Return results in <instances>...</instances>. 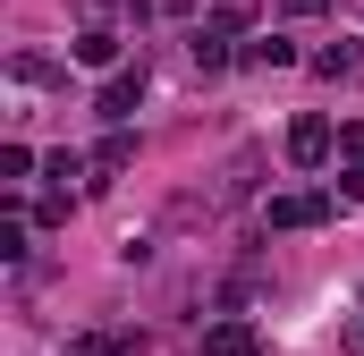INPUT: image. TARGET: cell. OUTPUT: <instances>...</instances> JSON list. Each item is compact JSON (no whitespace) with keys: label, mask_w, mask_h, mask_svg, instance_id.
<instances>
[{"label":"cell","mask_w":364,"mask_h":356,"mask_svg":"<svg viewBox=\"0 0 364 356\" xmlns=\"http://www.w3.org/2000/svg\"><path fill=\"white\" fill-rule=\"evenodd\" d=\"M0 263H26V221H17V212L0 221Z\"/></svg>","instance_id":"12"},{"label":"cell","mask_w":364,"mask_h":356,"mask_svg":"<svg viewBox=\"0 0 364 356\" xmlns=\"http://www.w3.org/2000/svg\"><path fill=\"white\" fill-rule=\"evenodd\" d=\"M127 162H136V136H127V127H110V136L93 145V178H85V187H110V178L127 170Z\"/></svg>","instance_id":"5"},{"label":"cell","mask_w":364,"mask_h":356,"mask_svg":"<svg viewBox=\"0 0 364 356\" xmlns=\"http://www.w3.org/2000/svg\"><path fill=\"white\" fill-rule=\"evenodd\" d=\"M237 68H296V43L288 34H255V43H237Z\"/></svg>","instance_id":"6"},{"label":"cell","mask_w":364,"mask_h":356,"mask_svg":"<svg viewBox=\"0 0 364 356\" xmlns=\"http://www.w3.org/2000/svg\"><path fill=\"white\" fill-rule=\"evenodd\" d=\"M339 195H348V204H364V162H348V170H339Z\"/></svg>","instance_id":"16"},{"label":"cell","mask_w":364,"mask_h":356,"mask_svg":"<svg viewBox=\"0 0 364 356\" xmlns=\"http://www.w3.org/2000/svg\"><path fill=\"white\" fill-rule=\"evenodd\" d=\"M195 68H203V77H220V68H237V43H229L220 26H195Z\"/></svg>","instance_id":"8"},{"label":"cell","mask_w":364,"mask_h":356,"mask_svg":"<svg viewBox=\"0 0 364 356\" xmlns=\"http://www.w3.org/2000/svg\"><path fill=\"white\" fill-rule=\"evenodd\" d=\"M136 102H144V68H110L102 93H93V110H102L110 127H127V119H136Z\"/></svg>","instance_id":"3"},{"label":"cell","mask_w":364,"mask_h":356,"mask_svg":"<svg viewBox=\"0 0 364 356\" xmlns=\"http://www.w3.org/2000/svg\"><path fill=\"white\" fill-rule=\"evenodd\" d=\"M356 43H322V51H314V77H331V85H339V77H356Z\"/></svg>","instance_id":"10"},{"label":"cell","mask_w":364,"mask_h":356,"mask_svg":"<svg viewBox=\"0 0 364 356\" xmlns=\"http://www.w3.org/2000/svg\"><path fill=\"white\" fill-rule=\"evenodd\" d=\"M119 51H127V43H119L110 26H85V34H77V60H85V68H119Z\"/></svg>","instance_id":"9"},{"label":"cell","mask_w":364,"mask_h":356,"mask_svg":"<svg viewBox=\"0 0 364 356\" xmlns=\"http://www.w3.org/2000/svg\"><path fill=\"white\" fill-rule=\"evenodd\" d=\"M203 356H263V348H255V323H246V314L203 323Z\"/></svg>","instance_id":"4"},{"label":"cell","mask_w":364,"mask_h":356,"mask_svg":"<svg viewBox=\"0 0 364 356\" xmlns=\"http://www.w3.org/2000/svg\"><path fill=\"white\" fill-rule=\"evenodd\" d=\"M51 77H60L51 60H34V51H17V85H51Z\"/></svg>","instance_id":"14"},{"label":"cell","mask_w":364,"mask_h":356,"mask_svg":"<svg viewBox=\"0 0 364 356\" xmlns=\"http://www.w3.org/2000/svg\"><path fill=\"white\" fill-rule=\"evenodd\" d=\"M68 356H144V331H85L68 340Z\"/></svg>","instance_id":"7"},{"label":"cell","mask_w":364,"mask_h":356,"mask_svg":"<svg viewBox=\"0 0 364 356\" xmlns=\"http://www.w3.org/2000/svg\"><path fill=\"white\" fill-rule=\"evenodd\" d=\"M26 170H34V145L9 136V145H0V178H26Z\"/></svg>","instance_id":"13"},{"label":"cell","mask_w":364,"mask_h":356,"mask_svg":"<svg viewBox=\"0 0 364 356\" xmlns=\"http://www.w3.org/2000/svg\"><path fill=\"white\" fill-rule=\"evenodd\" d=\"M339 153H348V162H364V119H348V127H339Z\"/></svg>","instance_id":"15"},{"label":"cell","mask_w":364,"mask_h":356,"mask_svg":"<svg viewBox=\"0 0 364 356\" xmlns=\"http://www.w3.org/2000/svg\"><path fill=\"white\" fill-rule=\"evenodd\" d=\"M279 9H288V17H322L331 0H279Z\"/></svg>","instance_id":"17"},{"label":"cell","mask_w":364,"mask_h":356,"mask_svg":"<svg viewBox=\"0 0 364 356\" xmlns=\"http://www.w3.org/2000/svg\"><path fill=\"white\" fill-rule=\"evenodd\" d=\"M263 221H272V229H322V221H331V195H322V187H288V195L263 204Z\"/></svg>","instance_id":"1"},{"label":"cell","mask_w":364,"mask_h":356,"mask_svg":"<svg viewBox=\"0 0 364 356\" xmlns=\"http://www.w3.org/2000/svg\"><path fill=\"white\" fill-rule=\"evenodd\" d=\"M331 153H339V127H331L322 110H305V119L288 127V162H296V170H322Z\"/></svg>","instance_id":"2"},{"label":"cell","mask_w":364,"mask_h":356,"mask_svg":"<svg viewBox=\"0 0 364 356\" xmlns=\"http://www.w3.org/2000/svg\"><path fill=\"white\" fill-rule=\"evenodd\" d=\"M85 170H93V153H43V178H60V187L85 178Z\"/></svg>","instance_id":"11"}]
</instances>
